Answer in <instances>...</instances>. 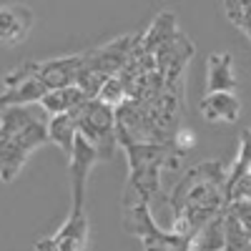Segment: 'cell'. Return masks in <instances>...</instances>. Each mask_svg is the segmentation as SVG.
Returning <instances> with one entry per match:
<instances>
[{
	"instance_id": "cell-1",
	"label": "cell",
	"mask_w": 251,
	"mask_h": 251,
	"mask_svg": "<svg viewBox=\"0 0 251 251\" xmlns=\"http://www.w3.org/2000/svg\"><path fill=\"white\" fill-rule=\"evenodd\" d=\"M228 166L224 161H201L191 166L174 186L169 206L174 208V221L169 231L191 241L203 224L216 219L228 206Z\"/></svg>"
},
{
	"instance_id": "cell-2",
	"label": "cell",
	"mask_w": 251,
	"mask_h": 251,
	"mask_svg": "<svg viewBox=\"0 0 251 251\" xmlns=\"http://www.w3.org/2000/svg\"><path fill=\"white\" fill-rule=\"evenodd\" d=\"M50 116L38 106L0 111V181L10 183L23 171L30 153L48 143Z\"/></svg>"
},
{
	"instance_id": "cell-3",
	"label": "cell",
	"mask_w": 251,
	"mask_h": 251,
	"mask_svg": "<svg viewBox=\"0 0 251 251\" xmlns=\"http://www.w3.org/2000/svg\"><path fill=\"white\" fill-rule=\"evenodd\" d=\"M118 146L128 158V181L121 194V206H128L136 201L151 203L161 196V174L163 169H174L183 153L176 151L171 143H136L131 138L118 136Z\"/></svg>"
},
{
	"instance_id": "cell-4",
	"label": "cell",
	"mask_w": 251,
	"mask_h": 251,
	"mask_svg": "<svg viewBox=\"0 0 251 251\" xmlns=\"http://www.w3.org/2000/svg\"><path fill=\"white\" fill-rule=\"evenodd\" d=\"M83 63H86V53L60 55V58H48V60H23L3 75V88H13L25 78H38L48 91L71 88L78 83Z\"/></svg>"
},
{
	"instance_id": "cell-5",
	"label": "cell",
	"mask_w": 251,
	"mask_h": 251,
	"mask_svg": "<svg viewBox=\"0 0 251 251\" xmlns=\"http://www.w3.org/2000/svg\"><path fill=\"white\" fill-rule=\"evenodd\" d=\"M78 123V133L86 138L98 151L100 161H111L116 156L118 146V123H116V108L100 103L98 98L86 100L73 113Z\"/></svg>"
},
{
	"instance_id": "cell-6",
	"label": "cell",
	"mask_w": 251,
	"mask_h": 251,
	"mask_svg": "<svg viewBox=\"0 0 251 251\" xmlns=\"http://www.w3.org/2000/svg\"><path fill=\"white\" fill-rule=\"evenodd\" d=\"M88 236H91V224H88L86 206L71 203V211L66 221L58 226V231L38 239L33 249L35 251H86Z\"/></svg>"
},
{
	"instance_id": "cell-7",
	"label": "cell",
	"mask_w": 251,
	"mask_h": 251,
	"mask_svg": "<svg viewBox=\"0 0 251 251\" xmlns=\"http://www.w3.org/2000/svg\"><path fill=\"white\" fill-rule=\"evenodd\" d=\"M68 171H71V203H80L86 206V186H88V176L93 171V166L100 161L98 151L93 146L78 133L75 146H73V153L68 158Z\"/></svg>"
},
{
	"instance_id": "cell-8",
	"label": "cell",
	"mask_w": 251,
	"mask_h": 251,
	"mask_svg": "<svg viewBox=\"0 0 251 251\" xmlns=\"http://www.w3.org/2000/svg\"><path fill=\"white\" fill-rule=\"evenodd\" d=\"M35 28V13L28 5H0V46H18Z\"/></svg>"
},
{
	"instance_id": "cell-9",
	"label": "cell",
	"mask_w": 251,
	"mask_h": 251,
	"mask_svg": "<svg viewBox=\"0 0 251 251\" xmlns=\"http://www.w3.org/2000/svg\"><path fill=\"white\" fill-rule=\"evenodd\" d=\"M239 86L231 53H211L206 58V93H234Z\"/></svg>"
},
{
	"instance_id": "cell-10",
	"label": "cell",
	"mask_w": 251,
	"mask_h": 251,
	"mask_svg": "<svg viewBox=\"0 0 251 251\" xmlns=\"http://www.w3.org/2000/svg\"><path fill=\"white\" fill-rule=\"evenodd\" d=\"M199 113L206 123H236L241 100L236 93H206L199 103Z\"/></svg>"
},
{
	"instance_id": "cell-11",
	"label": "cell",
	"mask_w": 251,
	"mask_h": 251,
	"mask_svg": "<svg viewBox=\"0 0 251 251\" xmlns=\"http://www.w3.org/2000/svg\"><path fill=\"white\" fill-rule=\"evenodd\" d=\"M178 35V25H176V15L171 10H161L156 15V20L149 25V30L141 33L138 40V50L146 55H156L169 40H174Z\"/></svg>"
},
{
	"instance_id": "cell-12",
	"label": "cell",
	"mask_w": 251,
	"mask_h": 251,
	"mask_svg": "<svg viewBox=\"0 0 251 251\" xmlns=\"http://www.w3.org/2000/svg\"><path fill=\"white\" fill-rule=\"evenodd\" d=\"M188 251H226V211L199 228L188 244Z\"/></svg>"
},
{
	"instance_id": "cell-13",
	"label": "cell",
	"mask_w": 251,
	"mask_h": 251,
	"mask_svg": "<svg viewBox=\"0 0 251 251\" xmlns=\"http://www.w3.org/2000/svg\"><path fill=\"white\" fill-rule=\"evenodd\" d=\"M86 100H91V98L78 86H71V88H60V91H48L46 98L40 100V108L53 118V116H63V113H75Z\"/></svg>"
},
{
	"instance_id": "cell-14",
	"label": "cell",
	"mask_w": 251,
	"mask_h": 251,
	"mask_svg": "<svg viewBox=\"0 0 251 251\" xmlns=\"http://www.w3.org/2000/svg\"><path fill=\"white\" fill-rule=\"evenodd\" d=\"M78 138V123L73 113H63V116H53L48 121V141H53L58 149L71 158L73 146Z\"/></svg>"
},
{
	"instance_id": "cell-15",
	"label": "cell",
	"mask_w": 251,
	"mask_h": 251,
	"mask_svg": "<svg viewBox=\"0 0 251 251\" xmlns=\"http://www.w3.org/2000/svg\"><path fill=\"white\" fill-rule=\"evenodd\" d=\"M249 171H251V126H246V128L241 131V136H239V151H236V158L231 163V169H228L226 194L231 191V186Z\"/></svg>"
},
{
	"instance_id": "cell-16",
	"label": "cell",
	"mask_w": 251,
	"mask_h": 251,
	"mask_svg": "<svg viewBox=\"0 0 251 251\" xmlns=\"http://www.w3.org/2000/svg\"><path fill=\"white\" fill-rule=\"evenodd\" d=\"M226 251H251V234L226 206Z\"/></svg>"
},
{
	"instance_id": "cell-17",
	"label": "cell",
	"mask_w": 251,
	"mask_h": 251,
	"mask_svg": "<svg viewBox=\"0 0 251 251\" xmlns=\"http://www.w3.org/2000/svg\"><path fill=\"white\" fill-rule=\"evenodd\" d=\"M224 13H226L228 20H231V25L236 30H241L249 38V43H251V0H249V3L226 0V3H224Z\"/></svg>"
},
{
	"instance_id": "cell-18",
	"label": "cell",
	"mask_w": 251,
	"mask_h": 251,
	"mask_svg": "<svg viewBox=\"0 0 251 251\" xmlns=\"http://www.w3.org/2000/svg\"><path fill=\"white\" fill-rule=\"evenodd\" d=\"M96 98H98L100 103H106V106H111V108H121L126 100H131V96H128V86L123 83L121 75L108 78V80H106V86L100 88V93H98Z\"/></svg>"
},
{
	"instance_id": "cell-19",
	"label": "cell",
	"mask_w": 251,
	"mask_h": 251,
	"mask_svg": "<svg viewBox=\"0 0 251 251\" xmlns=\"http://www.w3.org/2000/svg\"><path fill=\"white\" fill-rule=\"evenodd\" d=\"M236 201H251V171L244 174L228 191V203H236Z\"/></svg>"
},
{
	"instance_id": "cell-20",
	"label": "cell",
	"mask_w": 251,
	"mask_h": 251,
	"mask_svg": "<svg viewBox=\"0 0 251 251\" xmlns=\"http://www.w3.org/2000/svg\"><path fill=\"white\" fill-rule=\"evenodd\" d=\"M228 211H231V214L241 221V226L251 234V201H236V203H228Z\"/></svg>"
}]
</instances>
